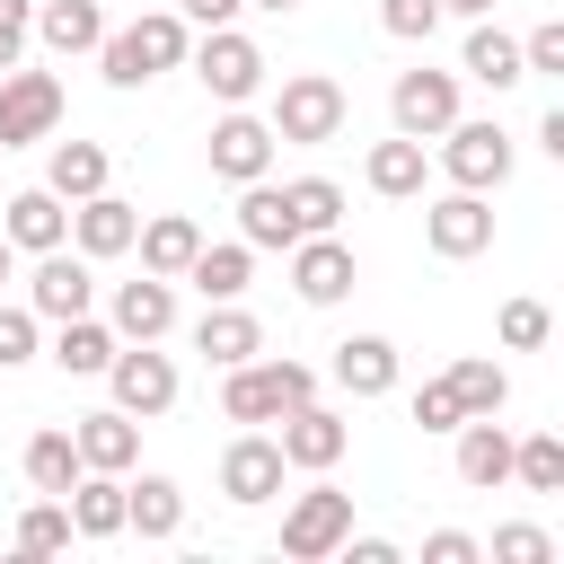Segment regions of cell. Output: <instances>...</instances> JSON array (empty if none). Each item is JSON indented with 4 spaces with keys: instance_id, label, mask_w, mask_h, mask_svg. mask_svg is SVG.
<instances>
[{
    "instance_id": "obj_1",
    "label": "cell",
    "mask_w": 564,
    "mask_h": 564,
    "mask_svg": "<svg viewBox=\"0 0 564 564\" xmlns=\"http://www.w3.org/2000/svg\"><path fill=\"white\" fill-rule=\"evenodd\" d=\"M317 397V370L308 361H264V352H247V361H229L220 370V414L229 423H282L291 405H308Z\"/></svg>"
},
{
    "instance_id": "obj_2",
    "label": "cell",
    "mask_w": 564,
    "mask_h": 564,
    "mask_svg": "<svg viewBox=\"0 0 564 564\" xmlns=\"http://www.w3.org/2000/svg\"><path fill=\"white\" fill-rule=\"evenodd\" d=\"M185 44H194V26H185L176 9H141L132 26H115V35L97 44L106 88H150L159 70H176V62H185Z\"/></svg>"
},
{
    "instance_id": "obj_3",
    "label": "cell",
    "mask_w": 564,
    "mask_h": 564,
    "mask_svg": "<svg viewBox=\"0 0 564 564\" xmlns=\"http://www.w3.org/2000/svg\"><path fill=\"white\" fill-rule=\"evenodd\" d=\"M344 115H352V106H344V88H335L326 70H291L264 123H273V141H300V150H317V141H335V132H344Z\"/></svg>"
},
{
    "instance_id": "obj_4",
    "label": "cell",
    "mask_w": 564,
    "mask_h": 564,
    "mask_svg": "<svg viewBox=\"0 0 564 564\" xmlns=\"http://www.w3.org/2000/svg\"><path fill=\"white\" fill-rule=\"evenodd\" d=\"M185 62H194V79H203L220 106H247V97L264 88V53H256V35H238V26H203V44H185Z\"/></svg>"
},
{
    "instance_id": "obj_5",
    "label": "cell",
    "mask_w": 564,
    "mask_h": 564,
    "mask_svg": "<svg viewBox=\"0 0 564 564\" xmlns=\"http://www.w3.org/2000/svg\"><path fill=\"white\" fill-rule=\"evenodd\" d=\"M344 529H352V494H344V485H308V494H291V511H282V555H291V564H326V555L344 546Z\"/></svg>"
},
{
    "instance_id": "obj_6",
    "label": "cell",
    "mask_w": 564,
    "mask_h": 564,
    "mask_svg": "<svg viewBox=\"0 0 564 564\" xmlns=\"http://www.w3.org/2000/svg\"><path fill=\"white\" fill-rule=\"evenodd\" d=\"M53 123H62V79H53V70L9 62V70H0V150L53 141Z\"/></svg>"
},
{
    "instance_id": "obj_7",
    "label": "cell",
    "mask_w": 564,
    "mask_h": 564,
    "mask_svg": "<svg viewBox=\"0 0 564 564\" xmlns=\"http://www.w3.org/2000/svg\"><path fill=\"white\" fill-rule=\"evenodd\" d=\"M441 176H449V185H467V194H494V185L511 176V132H502V123H467V115H458V123L441 132Z\"/></svg>"
},
{
    "instance_id": "obj_8",
    "label": "cell",
    "mask_w": 564,
    "mask_h": 564,
    "mask_svg": "<svg viewBox=\"0 0 564 564\" xmlns=\"http://www.w3.org/2000/svg\"><path fill=\"white\" fill-rule=\"evenodd\" d=\"M97 379L115 388V405H123L132 423H150V414H167V405H176V361H167V352H150V344H115V361H106Z\"/></svg>"
},
{
    "instance_id": "obj_9",
    "label": "cell",
    "mask_w": 564,
    "mask_h": 564,
    "mask_svg": "<svg viewBox=\"0 0 564 564\" xmlns=\"http://www.w3.org/2000/svg\"><path fill=\"white\" fill-rule=\"evenodd\" d=\"M388 115H397V132H414V141H441L449 123H458V70H397V88H388Z\"/></svg>"
},
{
    "instance_id": "obj_10",
    "label": "cell",
    "mask_w": 564,
    "mask_h": 564,
    "mask_svg": "<svg viewBox=\"0 0 564 564\" xmlns=\"http://www.w3.org/2000/svg\"><path fill=\"white\" fill-rule=\"evenodd\" d=\"M423 238H432V256L467 264V256H485V247H494V203H485V194H467V185H449L441 203H423Z\"/></svg>"
},
{
    "instance_id": "obj_11",
    "label": "cell",
    "mask_w": 564,
    "mask_h": 564,
    "mask_svg": "<svg viewBox=\"0 0 564 564\" xmlns=\"http://www.w3.org/2000/svg\"><path fill=\"white\" fill-rule=\"evenodd\" d=\"M273 441H282V467L326 476V467L352 449V423H344L335 405H317V397H308V405H291V414H282V432H273Z\"/></svg>"
},
{
    "instance_id": "obj_12",
    "label": "cell",
    "mask_w": 564,
    "mask_h": 564,
    "mask_svg": "<svg viewBox=\"0 0 564 564\" xmlns=\"http://www.w3.org/2000/svg\"><path fill=\"white\" fill-rule=\"evenodd\" d=\"M212 176H229V185L273 176V123H264V115H247V106H229V115L212 123Z\"/></svg>"
},
{
    "instance_id": "obj_13",
    "label": "cell",
    "mask_w": 564,
    "mask_h": 564,
    "mask_svg": "<svg viewBox=\"0 0 564 564\" xmlns=\"http://www.w3.org/2000/svg\"><path fill=\"white\" fill-rule=\"evenodd\" d=\"M282 256H291V291H300L308 308H335V300L352 291V247H344L335 229H317V238H291Z\"/></svg>"
},
{
    "instance_id": "obj_14",
    "label": "cell",
    "mask_w": 564,
    "mask_h": 564,
    "mask_svg": "<svg viewBox=\"0 0 564 564\" xmlns=\"http://www.w3.org/2000/svg\"><path fill=\"white\" fill-rule=\"evenodd\" d=\"M26 308H35L44 326H62V317H79V308H97V282H88V256H62V247H44V256H35V273H26Z\"/></svg>"
},
{
    "instance_id": "obj_15",
    "label": "cell",
    "mask_w": 564,
    "mask_h": 564,
    "mask_svg": "<svg viewBox=\"0 0 564 564\" xmlns=\"http://www.w3.org/2000/svg\"><path fill=\"white\" fill-rule=\"evenodd\" d=\"M282 476H291V467H282V441H273V432H256V423L220 449V494H229V502H273V494H282Z\"/></svg>"
},
{
    "instance_id": "obj_16",
    "label": "cell",
    "mask_w": 564,
    "mask_h": 564,
    "mask_svg": "<svg viewBox=\"0 0 564 564\" xmlns=\"http://www.w3.org/2000/svg\"><path fill=\"white\" fill-rule=\"evenodd\" d=\"M123 344H159L176 326V282L167 273H141V282H115V317H106Z\"/></svg>"
},
{
    "instance_id": "obj_17",
    "label": "cell",
    "mask_w": 564,
    "mask_h": 564,
    "mask_svg": "<svg viewBox=\"0 0 564 564\" xmlns=\"http://www.w3.org/2000/svg\"><path fill=\"white\" fill-rule=\"evenodd\" d=\"M0 238H9L18 256H44V247H62V238H70V203H62L53 185H26V194H9Z\"/></svg>"
},
{
    "instance_id": "obj_18",
    "label": "cell",
    "mask_w": 564,
    "mask_h": 564,
    "mask_svg": "<svg viewBox=\"0 0 564 564\" xmlns=\"http://www.w3.org/2000/svg\"><path fill=\"white\" fill-rule=\"evenodd\" d=\"M70 441H79V467H106V476H132V458H141V423H132L123 405L79 414V423H70Z\"/></svg>"
},
{
    "instance_id": "obj_19",
    "label": "cell",
    "mask_w": 564,
    "mask_h": 564,
    "mask_svg": "<svg viewBox=\"0 0 564 564\" xmlns=\"http://www.w3.org/2000/svg\"><path fill=\"white\" fill-rule=\"evenodd\" d=\"M449 441H458V485H476V494L511 485V432H502L494 414H467Z\"/></svg>"
},
{
    "instance_id": "obj_20",
    "label": "cell",
    "mask_w": 564,
    "mask_h": 564,
    "mask_svg": "<svg viewBox=\"0 0 564 564\" xmlns=\"http://www.w3.org/2000/svg\"><path fill=\"white\" fill-rule=\"evenodd\" d=\"M132 229H141V212H132L123 194H88V203H70V238H79L88 264H97V256H123Z\"/></svg>"
},
{
    "instance_id": "obj_21",
    "label": "cell",
    "mask_w": 564,
    "mask_h": 564,
    "mask_svg": "<svg viewBox=\"0 0 564 564\" xmlns=\"http://www.w3.org/2000/svg\"><path fill=\"white\" fill-rule=\"evenodd\" d=\"M194 352L212 361V370H229V361H247V352H264V326L238 308V300H203V326H194Z\"/></svg>"
},
{
    "instance_id": "obj_22",
    "label": "cell",
    "mask_w": 564,
    "mask_h": 564,
    "mask_svg": "<svg viewBox=\"0 0 564 564\" xmlns=\"http://www.w3.org/2000/svg\"><path fill=\"white\" fill-rule=\"evenodd\" d=\"M335 388L344 397H388L397 388V344L388 335H344L335 344Z\"/></svg>"
},
{
    "instance_id": "obj_23",
    "label": "cell",
    "mask_w": 564,
    "mask_h": 564,
    "mask_svg": "<svg viewBox=\"0 0 564 564\" xmlns=\"http://www.w3.org/2000/svg\"><path fill=\"white\" fill-rule=\"evenodd\" d=\"M62 511H70V538H123V476L88 467V476L62 494Z\"/></svg>"
},
{
    "instance_id": "obj_24",
    "label": "cell",
    "mask_w": 564,
    "mask_h": 564,
    "mask_svg": "<svg viewBox=\"0 0 564 564\" xmlns=\"http://www.w3.org/2000/svg\"><path fill=\"white\" fill-rule=\"evenodd\" d=\"M458 70L485 79V88H520V79H529V70H520V35H502L494 18H467V53H458Z\"/></svg>"
},
{
    "instance_id": "obj_25",
    "label": "cell",
    "mask_w": 564,
    "mask_h": 564,
    "mask_svg": "<svg viewBox=\"0 0 564 564\" xmlns=\"http://www.w3.org/2000/svg\"><path fill=\"white\" fill-rule=\"evenodd\" d=\"M106 176H115L106 141H53V159H44V185H53L62 203H88V194H106Z\"/></svg>"
},
{
    "instance_id": "obj_26",
    "label": "cell",
    "mask_w": 564,
    "mask_h": 564,
    "mask_svg": "<svg viewBox=\"0 0 564 564\" xmlns=\"http://www.w3.org/2000/svg\"><path fill=\"white\" fill-rule=\"evenodd\" d=\"M361 176H370V194H388V203H405V194H423V176H432V159H423V141H414V132H397V141H370V159H361Z\"/></svg>"
},
{
    "instance_id": "obj_27",
    "label": "cell",
    "mask_w": 564,
    "mask_h": 564,
    "mask_svg": "<svg viewBox=\"0 0 564 564\" xmlns=\"http://www.w3.org/2000/svg\"><path fill=\"white\" fill-rule=\"evenodd\" d=\"M132 247H141V273H167V282H185V264H194L203 229H194L185 212H159V220H141V229H132Z\"/></svg>"
},
{
    "instance_id": "obj_28",
    "label": "cell",
    "mask_w": 564,
    "mask_h": 564,
    "mask_svg": "<svg viewBox=\"0 0 564 564\" xmlns=\"http://www.w3.org/2000/svg\"><path fill=\"white\" fill-rule=\"evenodd\" d=\"M185 282L203 291V300H247V282H256V247L247 238H229V247H194V264H185Z\"/></svg>"
},
{
    "instance_id": "obj_29",
    "label": "cell",
    "mask_w": 564,
    "mask_h": 564,
    "mask_svg": "<svg viewBox=\"0 0 564 564\" xmlns=\"http://www.w3.org/2000/svg\"><path fill=\"white\" fill-rule=\"evenodd\" d=\"M35 35L70 62V53H97L106 44V0H44L35 9Z\"/></svg>"
},
{
    "instance_id": "obj_30",
    "label": "cell",
    "mask_w": 564,
    "mask_h": 564,
    "mask_svg": "<svg viewBox=\"0 0 564 564\" xmlns=\"http://www.w3.org/2000/svg\"><path fill=\"white\" fill-rule=\"evenodd\" d=\"M115 344H123V335H115L106 317H88V308H79V317H62V335H53V361H62L70 379H97V370L115 361Z\"/></svg>"
},
{
    "instance_id": "obj_31",
    "label": "cell",
    "mask_w": 564,
    "mask_h": 564,
    "mask_svg": "<svg viewBox=\"0 0 564 564\" xmlns=\"http://www.w3.org/2000/svg\"><path fill=\"white\" fill-rule=\"evenodd\" d=\"M123 529H141V538H176V529H185V494H176V476H141V485H123Z\"/></svg>"
},
{
    "instance_id": "obj_32",
    "label": "cell",
    "mask_w": 564,
    "mask_h": 564,
    "mask_svg": "<svg viewBox=\"0 0 564 564\" xmlns=\"http://www.w3.org/2000/svg\"><path fill=\"white\" fill-rule=\"evenodd\" d=\"M238 238H247V247H291V238H300V220H291L282 185H264V176H256V185L238 194Z\"/></svg>"
},
{
    "instance_id": "obj_33",
    "label": "cell",
    "mask_w": 564,
    "mask_h": 564,
    "mask_svg": "<svg viewBox=\"0 0 564 564\" xmlns=\"http://www.w3.org/2000/svg\"><path fill=\"white\" fill-rule=\"evenodd\" d=\"M441 379H449V397H458L467 414H502V405H511V379H502L494 352H467V361H449Z\"/></svg>"
},
{
    "instance_id": "obj_34",
    "label": "cell",
    "mask_w": 564,
    "mask_h": 564,
    "mask_svg": "<svg viewBox=\"0 0 564 564\" xmlns=\"http://www.w3.org/2000/svg\"><path fill=\"white\" fill-rule=\"evenodd\" d=\"M79 476H88V467H79V441H70V432H35V441H26V485H35V494H70Z\"/></svg>"
},
{
    "instance_id": "obj_35",
    "label": "cell",
    "mask_w": 564,
    "mask_h": 564,
    "mask_svg": "<svg viewBox=\"0 0 564 564\" xmlns=\"http://www.w3.org/2000/svg\"><path fill=\"white\" fill-rule=\"evenodd\" d=\"M282 203H291L300 238H317V229H335V220H344V185H335V176H291V185H282Z\"/></svg>"
},
{
    "instance_id": "obj_36",
    "label": "cell",
    "mask_w": 564,
    "mask_h": 564,
    "mask_svg": "<svg viewBox=\"0 0 564 564\" xmlns=\"http://www.w3.org/2000/svg\"><path fill=\"white\" fill-rule=\"evenodd\" d=\"M511 476H520L529 494H564V432H529V441H511Z\"/></svg>"
},
{
    "instance_id": "obj_37",
    "label": "cell",
    "mask_w": 564,
    "mask_h": 564,
    "mask_svg": "<svg viewBox=\"0 0 564 564\" xmlns=\"http://www.w3.org/2000/svg\"><path fill=\"white\" fill-rule=\"evenodd\" d=\"M62 546H70V511H62V494L26 502V511H18V555H62Z\"/></svg>"
},
{
    "instance_id": "obj_38",
    "label": "cell",
    "mask_w": 564,
    "mask_h": 564,
    "mask_svg": "<svg viewBox=\"0 0 564 564\" xmlns=\"http://www.w3.org/2000/svg\"><path fill=\"white\" fill-rule=\"evenodd\" d=\"M494 335H502L511 352H538V344L555 335V317H546V300H502V317H494Z\"/></svg>"
},
{
    "instance_id": "obj_39",
    "label": "cell",
    "mask_w": 564,
    "mask_h": 564,
    "mask_svg": "<svg viewBox=\"0 0 564 564\" xmlns=\"http://www.w3.org/2000/svg\"><path fill=\"white\" fill-rule=\"evenodd\" d=\"M35 344H44V317H35L26 300H18V308L0 300V370H26V361H35Z\"/></svg>"
},
{
    "instance_id": "obj_40",
    "label": "cell",
    "mask_w": 564,
    "mask_h": 564,
    "mask_svg": "<svg viewBox=\"0 0 564 564\" xmlns=\"http://www.w3.org/2000/svg\"><path fill=\"white\" fill-rule=\"evenodd\" d=\"M494 564H555V538L538 520H511V529H494Z\"/></svg>"
},
{
    "instance_id": "obj_41",
    "label": "cell",
    "mask_w": 564,
    "mask_h": 564,
    "mask_svg": "<svg viewBox=\"0 0 564 564\" xmlns=\"http://www.w3.org/2000/svg\"><path fill=\"white\" fill-rule=\"evenodd\" d=\"M379 26H388L397 44H432V26H441V0H379Z\"/></svg>"
},
{
    "instance_id": "obj_42",
    "label": "cell",
    "mask_w": 564,
    "mask_h": 564,
    "mask_svg": "<svg viewBox=\"0 0 564 564\" xmlns=\"http://www.w3.org/2000/svg\"><path fill=\"white\" fill-rule=\"evenodd\" d=\"M414 423H423V432H458V423H467V405L449 397V379H423V388H414Z\"/></svg>"
},
{
    "instance_id": "obj_43",
    "label": "cell",
    "mask_w": 564,
    "mask_h": 564,
    "mask_svg": "<svg viewBox=\"0 0 564 564\" xmlns=\"http://www.w3.org/2000/svg\"><path fill=\"white\" fill-rule=\"evenodd\" d=\"M520 70H529V79H538V70H564V18H546V26L520 35Z\"/></svg>"
},
{
    "instance_id": "obj_44",
    "label": "cell",
    "mask_w": 564,
    "mask_h": 564,
    "mask_svg": "<svg viewBox=\"0 0 564 564\" xmlns=\"http://www.w3.org/2000/svg\"><path fill=\"white\" fill-rule=\"evenodd\" d=\"M476 555H485V546H476L467 529H432V538H423V564H476Z\"/></svg>"
},
{
    "instance_id": "obj_45",
    "label": "cell",
    "mask_w": 564,
    "mask_h": 564,
    "mask_svg": "<svg viewBox=\"0 0 564 564\" xmlns=\"http://www.w3.org/2000/svg\"><path fill=\"white\" fill-rule=\"evenodd\" d=\"M238 9H247V0H176V18H185V26H229Z\"/></svg>"
},
{
    "instance_id": "obj_46",
    "label": "cell",
    "mask_w": 564,
    "mask_h": 564,
    "mask_svg": "<svg viewBox=\"0 0 564 564\" xmlns=\"http://www.w3.org/2000/svg\"><path fill=\"white\" fill-rule=\"evenodd\" d=\"M35 35V0H0V44H26Z\"/></svg>"
},
{
    "instance_id": "obj_47",
    "label": "cell",
    "mask_w": 564,
    "mask_h": 564,
    "mask_svg": "<svg viewBox=\"0 0 564 564\" xmlns=\"http://www.w3.org/2000/svg\"><path fill=\"white\" fill-rule=\"evenodd\" d=\"M335 555H352V564H397V546H388V538H352V529H344V546H335Z\"/></svg>"
},
{
    "instance_id": "obj_48",
    "label": "cell",
    "mask_w": 564,
    "mask_h": 564,
    "mask_svg": "<svg viewBox=\"0 0 564 564\" xmlns=\"http://www.w3.org/2000/svg\"><path fill=\"white\" fill-rule=\"evenodd\" d=\"M538 150H546V159H564V106H546V115H538Z\"/></svg>"
},
{
    "instance_id": "obj_49",
    "label": "cell",
    "mask_w": 564,
    "mask_h": 564,
    "mask_svg": "<svg viewBox=\"0 0 564 564\" xmlns=\"http://www.w3.org/2000/svg\"><path fill=\"white\" fill-rule=\"evenodd\" d=\"M441 18H494V0H441Z\"/></svg>"
},
{
    "instance_id": "obj_50",
    "label": "cell",
    "mask_w": 564,
    "mask_h": 564,
    "mask_svg": "<svg viewBox=\"0 0 564 564\" xmlns=\"http://www.w3.org/2000/svg\"><path fill=\"white\" fill-rule=\"evenodd\" d=\"M9 282H18V247L0 238V291H9Z\"/></svg>"
},
{
    "instance_id": "obj_51",
    "label": "cell",
    "mask_w": 564,
    "mask_h": 564,
    "mask_svg": "<svg viewBox=\"0 0 564 564\" xmlns=\"http://www.w3.org/2000/svg\"><path fill=\"white\" fill-rule=\"evenodd\" d=\"M9 62H26V44H0V70H9Z\"/></svg>"
},
{
    "instance_id": "obj_52",
    "label": "cell",
    "mask_w": 564,
    "mask_h": 564,
    "mask_svg": "<svg viewBox=\"0 0 564 564\" xmlns=\"http://www.w3.org/2000/svg\"><path fill=\"white\" fill-rule=\"evenodd\" d=\"M247 9H273V18H282V9H300V0H247Z\"/></svg>"
}]
</instances>
